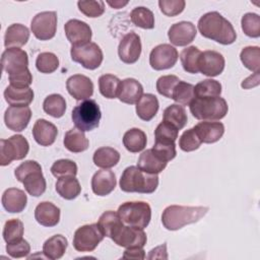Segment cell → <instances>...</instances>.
<instances>
[{
  "label": "cell",
  "mask_w": 260,
  "mask_h": 260,
  "mask_svg": "<svg viewBox=\"0 0 260 260\" xmlns=\"http://www.w3.org/2000/svg\"><path fill=\"white\" fill-rule=\"evenodd\" d=\"M198 30L202 37L221 45H231L237 39L233 24L217 11L203 14L198 20Z\"/></svg>",
  "instance_id": "1"
},
{
  "label": "cell",
  "mask_w": 260,
  "mask_h": 260,
  "mask_svg": "<svg viewBox=\"0 0 260 260\" xmlns=\"http://www.w3.org/2000/svg\"><path fill=\"white\" fill-rule=\"evenodd\" d=\"M205 206L170 205L161 214V222L169 231H177L183 226L199 221L208 211Z\"/></svg>",
  "instance_id": "2"
},
{
  "label": "cell",
  "mask_w": 260,
  "mask_h": 260,
  "mask_svg": "<svg viewBox=\"0 0 260 260\" xmlns=\"http://www.w3.org/2000/svg\"><path fill=\"white\" fill-rule=\"evenodd\" d=\"M158 186L156 174H148L138 167L130 166L126 168L120 178V188L124 192H137L143 194L153 193Z\"/></svg>",
  "instance_id": "3"
},
{
  "label": "cell",
  "mask_w": 260,
  "mask_h": 260,
  "mask_svg": "<svg viewBox=\"0 0 260 260\" xmlns=\"http://www.w3.org/2000/svg\"><path fill=\"white\" fill-rule=\"evenodd\" d=\"M189 108L193 117L202 121L220 120L229 111L226 101L220 96L195 98Z\"/></svg>",
  "instance_id": "4"
},
{
  "label": "cell",
  "mask_w": 260,
  "mask_h": 260,
  "mask_svg": "<svg viewBox=\"0 0 260 260\" xmlns=\"http://www.w3.org/2000/svg\"><path fill=\"white\" fill-rule=\"evenodd\" d=\"M118 214L126 225L145 229L151 219V208L144 201H128L118 208Z\"/></svg>",
  "instance_id": "5"
},
{
  "label": "cell",
  "mask_w": 260,
  "mask_h": 260,
  "mask_svg": "<svg viewBox=\"0 0 260 260\" xmlns=\"http://www.w3.org/2000/svg\"><path fill=\"white\" fill-rule=\"evenodd\" d=\"M75 128L82 132H87L99 127L102 113L94 100H85L78 104L71 114Z\"/></svg>",
  "instance_id": "6"
},
{
  "label": "cell",
  "mask_w": 260,
  "mask_h": 260,
  "mask_svg": "<svg viewBox=\"0 0 260 260\" xmlns=\"http://www.w3.org/2000/svg\"><path fill=\"white\" fill-rule=\"evenodd\" d=\"M29 150L28 141L20 134L0 141V165L8 166L12 160L23 159Z\"/></svg>",
  "instance_id": "7"
},
{
  "label": "cell",
  "mask_w": 260,
  "mask_h": 260,
  "mask_svg": "<svg viewBox=\"0 0 260 260\" xmlns=\"http://www.w3.org/2000/svg\"><path fill=\"white\" fill-rule=\"evenodd\" d=\"M104 237L98 223L85 224L75 231L73 247L78 252H91L103 241Z\"/></svg>",
  "instance_id": "8"
},
{
  "label": "cell",
  "mask_w": 260,
  "mask_h": 260,
  "mask_svg": "<svg viewBox=\"0 0 260 260\" xmlns=\"http://www.w3.org/2000/svg\"><path fill=\"white\" fill-rule=\"evenodd\" d=\"M71 58L82 67L93 70L101 66L104 55L102 49L95 43H88L83 46H72L70 50Z\"/></svg>",
  "instance_id": "9"
},
{
  "label": "cell",
  "mask_w": 260,
  "mask_h": 260,
  "mask_svg": "<svg viewBox=\"0 0 260 260\" xmlns=\"http://www.w3.org/2000/svg\"><path fill=\"white\" fill-rule=\"evenodd\" d=\"M30 29L34 36L41 41H48L55 37L57 30V13L43 11L31 19Z\"/></svg>",
  "instance_id": "10"
},
{
  "label": "cell",
  "mask_w": 260,
  "mask_h": 260,
  "mask_svg": "<svg viewBox=\"0 0 260 260\" xmlns=\"http://www.w3.org/2000/svg\"><path fill=\"white\" fill-rule=\"evenodd\" d=\"M2 69L9 75L17 74L28 69V56L19 48H7L1 56Z\"/></svg>",
  "instance_id": "11"
},
{
  "label": "cell",
  "mask_w": 260,
  "mask_h": 260,
  "mask_svg": "<svg viewBox=\"0 0 260 260\" xmlns=\"http://www.w3.org/2000/svg\"><path fill=\"white\" fill-rule=\"evenodd\" d=\"M178 51L169 44H160L154 47L149 55V64L154 70L172 68L178 61Z\"/></svg>",
  "instance_id": "12"
},
{
  "label": "cell",
  "mask_w": 260,
  "mask_h": 260,
  "mask_svg": "<svg viewBox=\"0 0 260 260\" xmlns=\"http://www.w3.org/2000/svg\"><path fill=\"white\" fill-rule=\"evenodd\" d=\"M112 240L115 244L124 248L133 247H144L147 241L146 234L142 229L122 225L119 231L113 236Z\"/></svg>",
  "instance_id": "13"
},
{
  "label": "cell",
  "mask_w": 260,
  "mask_h": 260,
  "mask_svg": "<svg viewBox=\"0 0 260 260\" xmlns=\"http://www.w3.org/2000/svg\"><path fill=\"white\" fill-rule=\"evenodd\" d=\"M141 54L140 37L134 32L126 34L120 41L118 46V55L122 62L126 64L135 63Z\"/></svg>",
  "instance_id": "14"
},
{
  "label": "cell",
  "mask_w": 260,
  "mask_h": 260,
  "mask_svg": "<svg viewBox=\"0 0 260 260\" xmlns=\"http://www.w3.org/2000/svg\"><path fill=\"white\" fill-rule=\"evenodd\" d=\"M64 30L67 40L72 46H83L90 43L91 28L90 26L79 19H70L64 25Z\"/></svg>",
  "instance_id": "15"
},
{
  "label": "cell",
  "mask_w": 260,
  "mask_h": 260,
  "mask_svg": "<svg viewBox=\"0 0 260 260\" xmlns=\"http://www.w3.org/2000/svg\"><path fill=\"white\" fill-rule=\"evenodd\" d=\"M224 65V58L219 52L212 50L201 52L198 62V69L202 74L209 77L217 76L223 71Z\"/></svg>",
  "instance_id": "16"
},
{
  "label": "cell",
  "mask_w": 260,
  "mask_h": 260,
  "mask_svg": "<svg viewBox=\"0 0 260 260\" xmlns=\"http://www.w3.org/2000/svg\"><path fill=\"white\" fill-rule=\"evenodd\" d=\"M31 118V111L29 107L10 106L4 113V122L8 129L21 132L23 131Z\"/></svg>",
  "instance_id": "17"
},
{
  "label": "cell",
  "mask_w": 260,
  "mask_h": 260,
  "mask_svg": "<svg viewBox=\"0 0 260 260\" xmlns=\"http://www.w3.org/2000/svg\"><path fill=\"white\" fill-rule=\"evenodd\" d=\"M66 88L69 94L76 101L88 100L93 93L91 79L82 74H74L66 81Z\"/></svg>",
  "instance_id": "18"
},
{
  "label": "cell",
  "mask_w": 260,
  "mask_h": 260,
  "mask_svg": "<svg viewBox=\"0 0 260 260\" xmlns=\"http://www.w3.org/2000/svg\"><path fill=\"white\" fill-rule=\"evenodd\" d=\"M197 35L195 25L190 21H180L173 24L168 31L170 42L178 47H184L192 43Z\"/></svg>",
  "instance_id": "19"
},
{
  "label": "cell",
  "mask_w": 260,
  "mask_h": 260,
  "mask_svg": "<svg viewBox=\"0 0 260 260\" xmlns=\"http://www.w3.org/2000/svg\"><path fill=\"white\" fill-rule=\"evenodd\" d=\"M193 129L203 143H214L218 141L224 133V126L221 122L202 121L196 124Z\"/></svg>",
  "instance_id": "20"
},
{
  "label": "cell",
  "mask_w": 260,
  "mask_h": 260,
  "mask_svg": "<svg viewBox=\"0 0 260 260\" xmlns=\"http://www.w3.org/2000/svg\"><path fill=\"white\" fill-rule=\"evenodd\" d=\"M117 181L114 172L104 169L98 171L91 179L92 192L98 196L109 195L116 187Z\"/></svg>",
  "instance_id": "21"
},
{
  "label": "cell",
  "mask_w": 260,
  "mask_h": 260,
  "mask_svg": "<svg viewBox=\"0 0 260 260\" xmlns=\"http://www.w3.org/2000/svg\"><path fill=\"white\" fill-rule=\"evenodd\" d=\"M57 134V127L45 119L37 120L32 128V136L36 142L42 146L52 145L56 140Z\"/></svg>",
  "instance_id": "22"
},
{
  "label": "cell",
  "mask_w": 260,
  "mask_h": 260,
  "mask_svg": "<svg viewBox=\"0 0 260 260\" xmlns=\"http://www.w3.org/2000/svg\"><path fill=\"white\" fill-rule=\"evenodd\" d=\"M2 205L10 213L21 212L27 203V197L24 191L17 188H8L2 195Z\"/></svg>",
  "instance_id": "23"
},
{
  "label": "cell",
  "mask_w": 260,
  "mask_h": 260,
  "mask_svg": "<svg viewBox=\"0 0 260 260\" xmlns=\"http://www.w3.org/2000/svg\"><path fill=\"white\" fill-rule=\"evenodd\" d=\"M35 218L41 225L55 226L60 220V208L49 201L41 202L35 209Z\"/></svg>",
  "instance_id": "24"
},
{
  "label": "cell",
  "mask_w": 260,
  "mask_h": 260,
  "mask_svg": "<svg viewBox=\"0 0 260 260\" xmlns=\"http://www.w3.org/2000/svg\"><path fill=\"white\" fill-rule=\"evenodd\" d=\"M143 95V87L141 83L134 78H126L121 81L118 92V99L125 104L134 105Z\"/></svg>",
  "instance_id": "25"
},
{
  "label": "cell",
  "mask_w": 260,
  "mask_h": 260,
  "mask_svg": "<svg viewBox=\"0 0 260 260\" xmlns=\"http://www.w3.org/2000/svg\"><path fill=\"white\" fill-rule=\"evenodd\" d=\"M29 39L28 28L21 23L9 25L4 36V46L6 48H19L24 46Z\"/></svg>",
  "instance_id": "26"
},
{
  "label": "cell",
  "mask_w": 260,
  "mask_h": 260,
  "mask_svg": "<svg viewBox=\"0 0 260 260\" xmlns=\"http://www.w3.org/2000/svg\"><path fill=\"white\" fill-rule=\"evenodd\" d=\"M5 101L10 106L28 107L34 100V91L31 88H17L8 85L4 90Z\"/></svg>",
  "instance_id": "27"
},
{
  "label": "cell",
  "mask_w": 260,
  "mask_h": 260,
  "mask_svg": "<svg viewBox=\"0 0 260 260\" xmlns=\"http://www.w3.org/2000/svg\"><path fill=\"white\" fill-rule=\"evenodd\" d=\"M167 164L168 162L161 160L158 156H156L150 148L146 149L140 154V156L138 157L137 167L145 173L157 175L166 169Z\"/></svg>",
  "instance_id": "28"
},
{
  "label": "cell",
  "mask_w": 260,
  "mask_h": 260,
  "mask_svg": "<svg viewBox=\"0 0 260 260\" xmlns=\"http://www.w3.org/2000/svg\"><path fill=\"white\" fill-rule=\"evenodd\" d=\"M68 246L67 239L62 235H55L49 238L43 245V254L46 258L60 259L66 252Z\"/></svg>",
  "instance_id": "29"
},
{
  "label": "cell",
  "mask_w": 260,
  "mask_h": 260,
  "mask_svg": "<svg viewBox=\"0 0 260 260\" xmlns=\"http://www.w3.org/2000/svg\"><path fill=\"white\" fill-rule=\"evenodd\" d=\"M158 100L152 93L143 94L136 104V114L143 121H150L158 111Z\"/></svg>",
  "instance_id": "30"
},
{
  "label": "cell",
  "mask_w": 260,
  "mask_h": 260,
  "mask_svg": "<svg viewBox=\"0 0 260 260\" xmlns=\"http://www.w3.org/2000/svg\"><path fill=\"white\" fill-rule=\"evenodd\" d=\"M55 187L57 193L66 200H72L76 198L81 192L79 181L73 176L59 178Z\"/></svg>",
  "instance_id": "31"
},
{
  "label": "cell",
  "mask_w": 260,
  "mask_h": 260,
  "mask_svg": "<svg viewBox=\"0 0 260 260\" xmlns=\"http://www.w3.org/2000/svg\"><path fill=\"white\" fill-rule=\"evenodd\" d=\"M123 224L124 223L121 220L118 212H115L113 210L105 211L100 216L99 221H98V225H99L100 230L102 231L103 235L110 239L113 238V236L119 231V229Z\"/></svg>",
  "instance_id": "32"
},
{
  "label": "cell",
  "mask_w": 260,
  "mask_h": 260,
  "mask_svg": "<svg viewBox=\"0 0 260 260\" xmlns=\"http://www.w3.org/2000/svg\"><path fill=\"white\" fill-rule=\"evenodd\" d=\"M64 146L71 152H82L88 148L89 141L84 133L77 128H72L65 133Z\"/></svg>",
  "instance_id": "33"
},
{
  "label": "cell",
  "mask_w": 260,
  "mask_h": 260,
  "mask_svg": "<svg viewBox=\"0 0 260 260\" xmlns=\"http://www.w3.org/2000/svg\"><path fill=\"white\" fill-rule=\"evenodd\" d=\"M22 184L26 192L34 197H39L44 194L46 191L47 183L45 177L43 176L42 169L27 174L22 180Z\"/></svg>",
  "instance_id": "34"
},
{
  "label": "cell",
  "mask_w": 260,
  "mask_h": 260,
  "mask_svg": "<svg viewBox=\"0 0 260 260\" xmlns=\"http://www.w3.org/2000/svg\"><path fill=\"white\" fill-rule=\"evenodd\" d=\"M94 165L102 169H110L115 167L120 160V153L113 147L104 146L98 148L92 156Z\"/></svg>",
  "instance_id": "35"
},
{
  "label": "cell",
  "mask_w": 260,
  "mask_h": 260,
  "mask_svg": "<svg viewBox=\"0 0 260 260\" xmlns=\"http://www.w3.org/2000/svg\"><path fill=\"white\" fill-rule=\"evenodd\" d=\"M147 143L146 134L138 128L127 130L123 136V144L130 152H139L143 150Z\"/></svg>",
  "instance_id": "36"
},
{
  "label": "cell",
  "mask_w": 260,
  "mask_h": 260,
  "mask_svg": "<svg viewBox=\"0 0 260 260\" xmlns=\"http://www.w3.org/2000/svg\"><path fill=\"white\" fill-rule=\"evenodd\" d=\"M187 113L183 106L179 104H174L165 109L162 115V121L168 122L175 126L178 130L185 127L187 124Z\"/></svg>",
  "instance_id": "37"
},
{
  "label": "cell",
  "mask_w": 260,
  "mask_h": 260,
  "mask_svg": "<svg viewBox=\"0 0 260 260\" xmlns=\"http://www.w3.org/2000/svg\"><path fill=\"white\" fill-rule=\"evenodd\" d=\"M200 54L201 51L195 46H190L183 49V51L180 54V60L186 72L192 74H196L199 72L198 62Z\"/></svg>",
  "instance_id": "38"
},
{
  "label": "cell",
  "mask_w": 260,
  "mask_h": 260,
  "mask_svg": "<svg viewBox=\"0 0 260 260\" xmlns=\"http://www.w3.org/2000/svg\"><path fill=\"white\" fill-rule=\"evenodd\" d=\"M43 109L48 115L54 118H61L66 111V101L61 94L52 93L45 99Z\"/></svg>",
  "instance_id": "39"
},
{
  "label": "cell",
  "mask_w": 260,
  "mask_h": 260,
  "mask_svg": "<svg viewBox=\"0 0 260 260\" xmlns=\"http://www.w3.org/2000/svg\"><path fill=\"white\" fill-rule=\"evenodd\" d=\"M132 23L144 29H152L154 27V15L152 11L146 7H135L130 13Z\"/></svg>",
  "instance_id": "40"
},
{
  "label": "cell",
  "mask_w": 260,
  "mask_h": 260,
  "mask_svg": "<svg viewBox=\"0 0 260 260\" xmlns=\"http://www.w3.org/2000/svg\"><path fill=\"white\" fill-rule=\"evenodd\" d=\"M195 99L194 85L185 81L180 80L172 93V100L181 106H189L191 102Z\"/></svg>",
  "instance_id": "41"
},
{
  "label": "cell",
  "mask_w": 260,
  "mask_h": 260,
  "mask_svg": "<svg viewBox=\"0 0 260 260\" xmlns=\"http://www.w3.org/2000/svg\"><path fill=\"white\" fill-rule=\"evenodd\" d=\"M121 80L113 74H104L99 78L100 92L106 99H115L118 96Z\"/></svg>",
  "instance_id": "42"
},
{
  "label": "cell",
  "mask_w": 260,
  "mask_h": 260,
  "mask_svg": "<svg viewBox=\"0 0 260 260\" xmlns=\"http://www.w3.org/2000/svg\"><path fill=\"white\" fill-rule=\"evenodd\" d=\"M240 58L246 68L255 72H259L260 68V49L257 46H249L241 51Z\"/></svg>",
  "instance_id": "43"
},
{
  "label": "cell",
  "mask_w": 260,
  "mask_h": 260,
  "mask_svg": "<svg viewBox=\"0 0 260 260\" xmlns=\"http://www.w3.org/2000/svg\"><path fill=\"white\" fill-rule=\"evenodd\" d=\"M195 98H214L221 93V84L214 79H205L194 86Z\"/></svg>",
  "instance_id": "44"
},
{
  "label": "cell",
  "mask_w": 260,
  "mask_h": 260,
  "mask_svg": "<svg viewBox=\"0 0 260 260\" xmlns=\"http://www.w3.org/2000/svg\"><path fill=\"white\" fill-rule=\"evenodd\" d=\"M24 232L23 223L18 218H12L5 222L3 228V239L4 241L9 243H14L22 239Z\"/></svg>",
  "instance_id": "45"
},
{
  "label": "cell",
  "mask_w": 260,
  "mask_h": 260,
  "mask_svg": "<svg viewBox=\"0 0 260 260\" xmlns=\"http://www.w3.org/2000/svg\"><path fill=\"white\" fill-rule=\"evenodd\" d=\"M36 67L41 73H53L59 67L58 57L51 52H44L38 55Z\"/></svg>",
  "instance_id": "46"
},
{
  "label": "cell",
  "mask_w": 260,
  "mask_h": 260,
  "mask_svg": "<svg viewBox=\"0 0 260 260\" xmlns=\"http://www.w3.org/2000/svg\"><path fill=\"white\" fill-rule=\"evenodd\" d=\"M242 29L250 38L260 37V17L256 13L248 12L244 14L241 20Z\"/></svg>",
  "instance_id": "47"
},
{
  "label": "cell",
  "mask_w": 260,
  "mask_h": 260,
  "mask_svg": "<svg viewBox=\"0 0 260 260\" xmlns=\"http://www.w3.org/2000/svg\"><path fill=\"white\" fill-rule=\"evenodd\" d=\"M178 134L179 130L172 124L165 121H161L154 130L155 141L158 142L173 143L178 138Z\"/></svg>",
  "instance_id": "48"
},
{
  "label": "cell",
  "mask_w": 260,
  "mask_h": 260,
  "mask_svg": "<svg viewBox=\"0 0 260 260\" xmlns=\"http://www.w3.org/2000/svg\"><path fill=\"white\" fill-rule=\"evenodd\" d=\"M51 173L58 179L68 176L75 177L77 174V165L71 159H58L51 167Z\"/></svg>",
  "instance_id": "49"
},
{
  "label": "cell",
  "mask_w": 260,
  "mask_h": 260,
  "mask_svg": "<svg viewBox=\"0 0 260 260\" xmlns=\"http://www.w3.org/2000/svg\"><path fill=\"white\" fill-rule=\"evenodd\" d=\"M78 9L87 17H99L105 12V2L102 0L90 1H78Z\"/></svg>",
  "instance_id": "50"
},
{
  "label": "cell",
  "mask_w": 260,
  "mask_h": 260,
  "mask_svg": "<svg viewBox=\"0 0 260 260\" xmlns=\"http://www.w3.org/2000/svg\"><path fill=\"white\" fill-rule=\"evenodd\" d=\"M201 143L202 142L198 138V136L195 133L193 128L184 131L183 134L181 135L180 139H179V146H180V148L183 151H186V152L196 150L197 148H199Z\"/></svg>",
  "instance_id": "51"
},
{
  "label": "cell",
  "mask_w": 260,
  "mask_h": 260,
  "mask_svg": "<svg viewBox=\"0 0 260 260\" xmlns=\"http://www.w3.org/2000/svg\"><path fill=\"white\" fill-rule=\"evenodd\" d=\"M179 81L180 79L176 75L160 76L156 81V90L159 94L168 99H172L173 90Z\"/></svg>",
  "instance_id": "52"
},
{
  "label": "cell",
  "mask_w": 260,
  "mask_h": 260,
  "mask_svg": "<svg viewBox=\"0 0 260 260\" xmlns=\"http://www.w3.org/2000/svg\"><path fill=\"white\" fill-rule=\"evenodd\" d=\"M151 149L156 156H158L161 160H164L166 162L175 158V156L177 154L175 142L169 143V142L155 141L154 145Z\"/></svg>",
  "instance_id": "53"
},
{
  "label": "cell",
  "mask_w": 260,
  "mask_h": 260,
  "mask_svg": "<svg viewBox=\"0 0 260 260\" xmlns=\"http://www.w3.org/2000/svg\"><path fill=\"white\" fill-rule=\"evenodd\" d=\"M186 2L184 0H159L158 6L160 11L167 16H176L180 14L185 8Z\"/></svg>",
  "instance_id": "54"
},
{
  "label": "cell",
  "mask_w": 260,
  "mask_h": 260,
  "mask_svg": "<svg viewBox=\"0 0 260 260\" xmlns=\"http://www.w3.org/2000/svg\"><path fill=\"white\" fill-rule=\"evenodd\" d=\"M6 252L12 258H22L26 257L30 252V246L27 241L21 239L14 243H9L6 245Z\"/></svg>",
  "instance_id": "55"
},
{
  "label": "cell",
  "mask_w": 260,
  "mask_h": 260,
  "mask_svg": "<svg viewBox=\"0 0 260 260\" xmlns=\"http://www.w3.org/2000/svg\"><path fill=\"white\" fill-rule=\"evenodd\" d=\"M8 79L10 82L9 85L17 88H26V87H29V85L32 82V75L30 71L26 69L23 72L9 75Z\"/></svg>",
  "instance_id": "56"
},
{
  "label": "cell",
  "mask_w": 260,
  "mask_h": 260,
  "mask_svg": "<svg viewBox=\"0 0 260 260\" xmlns=\"http://www.w3.org/2000/svg\"><path fill=\"white\" fill-rule=\"evenodd\" d=\"M40 169H42V167H41V165H40L39 162H37L36 160H31V159L25 160L24 162L20 164V165L15 169V171H14V176L16 177V179H17L18 182H21V183H22V180L24 179V177H25L27 174H29V173H31V172H34V171H36V170H40Z\"/></svg>",
  "instance_id": "57"
},
{
  "label": "cell",
  "mask_w": 260,
  "mask_h": 260,
  "mask_svg": "<svg viewBox=\"0 0 260 260\" xmlns=\"http://www.w3.org/2000/svg\"><path fill=\"white\" fill-rule=\"evenodd\" d=\"M123 258L127 259H144L145 252L142 247H133L127 248L123 254Z\"/></svg>",
  "instance_id": "58"
},
{
  "label": "cell",
  "mask_w": 260,
  "mask_h": 260,
  "mask_svg": "<svg viewBox=\"0 0 260 260\" xmlns=\"http://www.w3.org/2000/svg\"><path fill=\"white\" fill-rule=\"evenodd\" d=\"M253 81L259 83V72H255L253 75H251V76H249L248 78H246L245 80H243V82H242L241 85H242L243 88H246V89H249V88H251V87H253V86L258 85V84L254 83Z\"/></svg>",
  "instance_id": "59"
},
{
  "label": "cell",
  "mask_w": 260,
  "mask_h": 260,
  "mask_svg": "<svg viewBox=\"0 0 260 260\" xmlns=\"http://www.w3.org/2000/svg\"><path fill=\"white\" fill-rule=\"evenodd\" d=\"M107 3L113 7V8H116V9H119V8H122L123 6L127 5L128 4V1H121V0H115V1H107Z\"/></svg>",
  "instance_id": "60"
}]
</instances>
